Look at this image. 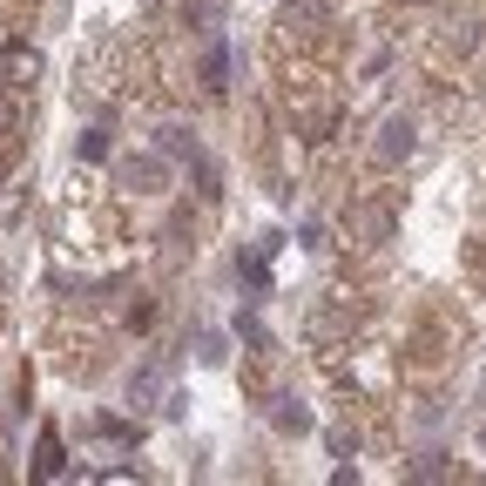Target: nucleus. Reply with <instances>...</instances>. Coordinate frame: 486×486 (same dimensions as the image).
Returning a JSON list of instances; mask_svg holds the SVG:
<instances>
[{"label": "nucleus", "instance_id": "f257e3e1", "mask_svg": "<svg viewBox=\"0 0 486 486\" xmlns=\"http://www.w3.org/2000/svg\"><path fill=\"white\" fill-rule=\"evenodd\" d=\"M34 473H41V480L61 473V439H54V433H41V460H34Z\"/></svg>", "mask_w": 486, "mask_h": 486}]
</instances>
